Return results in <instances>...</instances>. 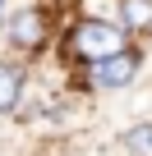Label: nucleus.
I'll use <instances>...</instances> for the list:
<instances>
[{
	"instance_id": "f03ea898",
	"label": "nucleus",
	"mask_w": 152,
	"mask_h": 156,
	"mask_svg": "<svg viewBox=\"0 0 152 156\" xmlns=\"http://www.w3.org/2000/svg\"><path fill=\"white\" fill-rule=\"evenodd\" d=\"M74 46H79V55H83L88 64H97V60H106V55L124 51V32H120L115 23L88 19V23H79V32H74Z\"/></svg>"
},
{
	"instance_id": "7ed1b4c3",
	"label": "nucleus",
	"mask_w": 152,
	"mask_h": 156,
	"mask_svg": "<svg viewBox=\"0 0 152 156\" xmlns=\"http://www.w3.org/2000/svg\"><path fill=\"white\" fill-rule=\"evenodd\" d=\"M46 14L42 9H19V14H9L5 19V41H9V51H19V55H32V51H42L46 46Z\"/></svg>"
},
{
	"instance_id": "0eeeda50",
	"label": "nucleus",
	"mask_w": 152,
	"mask_h": 156,
	"mask_svg": "<svg viewBox=\"0 0 152 156\" xmlns=\"http://www.w3.org/2000/svg\"><path fill=\"white\" fill-rule=\"evenodd\" d=\"M0 14H5V0H0Z\"/></svg>"
},
{
	"instance_id": "f257e3e1",
	"label": "nucleus",
	"mask_w": 152,
	"mask_h": 156,
	"mask_svg": "<svg viewBox=\"0 0 152 156\" xmlns=\"http://www.w3.org/2000/svg\"><path fill=\"white\" fill-rule=\"evenodd\" d=\"M138 69H143L138 51L124 46V51H115V55L88 64V78H92V87H102V92H120V87H129L134 78H138Z\"/></svg>"
},
{
	"instance_id": "39448f33",
	"label": "nucleus",
	"mask_w": 152,
	"mask_h": 156,
	"mask_svg": "<svg viewBox=\"0 0 152 156\" xmlns=\"http://www.w3.org/2000/svg\"><path fill=\"white\" fill-rule=\"evenodd\" d=\"M124 37L129 32H147L152 28V0H120V23H115Z\"/></svg>"
},
{
	"instance_id": "20e7f679",
	"label": "nucleus",
	"mask_w": 152,
	"mask_h": 156,
	"mask_svg": "<svg viewBox=\"0 0 152 156\" xmlns=\"http://www.w3.org/2000/svg\"><path fill=\"white\" fill-rule=\"evenodd\" d=\"M28 92V69L19 60H0V115H14Z\"/></svg>"
},
{
	"instance_id": "423d86ee",
	"label": "nucleus",
	"mask_w": 152,
	"mask_h": 156,
	"mask_svg": "<svg viewBox=\"0 0 152 156\" xmlns=\"http://www.w3.org/2000/svg\"><path fill=\"white\" fill-rule=\"evenodd\" d=\"M120 142H124V151H129V156H152V119L129 124V129L120 133Z\"/></svg>"
}]
</instances>
